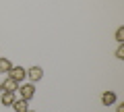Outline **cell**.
<instances>
[{
    "mask_svg": "<svg viewBox=\"0 0 124 112\" xmlns=\"http://www.w3.org/2000/svg\"><path fill=\"white\" fill-rule=\"evenodd\" d=\"M116 42H118V44L124 42V27H118V29H116Z\"/></svg>",
    "mask_w": 124,
    "mask_h": 112,
    "instance_id": "9c48e42d",
    "label": "cell"
},
{
    "mask_svg": "<svg viewBox=\"0 0 124 112\" xmlns=\"http://www.w3.org/2000/svg\"><path fill=\"white\" fill-rule=\"evenodd\" d=\"M116 58L124 60V46H122V44H120V46H118V50H116Z\"/></svg>",
    "mask_w": 124,
    "mask_h": 112,
    "instance_id": "30bf717a",
    "label": "cell"
},
{
    "mask_svg": "<svg viewBox=\"0 0 124 112\" xmlns=\"http://www.w3.org/2000/svg\"><path fill=\"white\" fill-rule=\"evenodd\" d=\"M13 67H15V64L10 62L8 58H0V73H6V75H8V71H10Z\"/></svg>",
    "mask_w": 124,
    "mask_h": 112,
    "instance_id": "ba28073f",
    "label": "cell"
},
{
    "mask_svg": "<svg viewBox=\"0 0 124 112\" xmlns=\"http://www.w3.org/2000/svg\"><path fill=\"white\" fill-rule=\"evenodd\" d=\"M15 102V94L13 91H2V95H0V104L2 106H13Z\"/></svg>",
    "mask_w": 124,
    "mask_h": 112,
    "instance_id": "52a82bcc",
    "label": "cell"
},
{
    "mask_svg": "<svg viewBox=\"0 0 124 112\" xmlns=\"http://www.w3.org/2000/svg\"><path fill=\"white\" fill-rule=\"evenodd\" d=\"M19 94H21L23 100L29 102V100L35 95V85H33V83H23V85H19Z\"/></svg>",
    "mask_w": 124,
    "mask_h": 112,
    "instance_id": "6da1fadb",
    "label": "cell"
},
{
    "mask_svg": "<svg viewBox=\"0 0 124 112\" xmlns=\"http://www.w3.org/2000/svg\"><path fill=\"white\" fill-rule=\"evenodd\" d=\"M27 112H35V110H27Z\"/></svg>",
    "mask_w": 124,
    "mask_h": 112,
    "instance_id": "7c38bea8",
    "label": "cell"
},
{
    "mask_svg": "<svg viewBox=\"0 0 124 112\" xmlns=\"http://www.w3.org/2000/svg\"><path fill=\"white\" fill-rule=\"evenodd\" d=\"M13 108H15V112H27L29 110V102H27V100H15L13 102Z\"/></svg>",
    "mask_w": 124,
    "mask_h": 112,
    "instance_id": "8992f818",
    "label": "cell"
},
{
    "mask_svg": "<svg viewBox=\"0 0 124 112\" xmlns=\"http://www.w3.org/2000/svg\"><path fill=\"white\" fill-rule=\"evenodd\" d=\"M101 104H103V106H112V104H116V94H114V91H103V94H101Z\"/></svg>",
    "mask_w": 124,
    "mask_h": 112,
    "instance_id": "5b68a950",
    "label": "cell"
},
{
    "mask_svg": "<svg viewBox=\"0 0 124 112\" xmlns=\"http://www.w3.org/2000/svg\"><path fill=\"white\" fill-rule=\"evenodd\" d=\"M0 91H2V89H0Z\"/></svg>",
    "mask_w": 124,
    "mask_h": 112,
    "instance_id": "4fadbf2b",
    "label": "cell"
},
{
    "mask_svg": "<svg viewBox=\"0 0 124 112\" xmlns=\"http://www.w3.org/2000/svg\"><path fill=\"white\" fill-rule=\"evenodd\" d=\"M27 77H29L31 81H41V77H44V71H41V67H31L29 71H27Z\"/></svg>",
    "mask_w": 124,
    "mask_h": 112,
    "instance_id": "277c9868",
    "label": "cell"
},
{
    "mask_svg": "<svg viewBox=\"0 0 124 112\" xmlns=\"http://www.w3.org/2000/svg\"><path fill=\"white\" fill-rule=\"evenodd\" d=\"M8 77H10V79H15L17 83H21V81H25V77H27V71H25L23 67H13V69L8 71Z\"/></svg>",
    "mask_w": 124,
    "mask_h": 112,
    "instance_id": "7a4b0ae2",
    "label": "cell"
},
{
    "mask_svg": "<svg viewBox=\"0 0 124 112\" xmlns=\"http://www.w3.org/2000/svg\"><path fill=\"white\" fill-rule=\"evenodd\" d=\"M0 89H2V91H13V94H15V91L19 89V83L15 79H10V77H6V79L0 83Z\"/></svg>",
    "mask_w": 124,
    "mask_h": 112,
    "instance_id": "3957f363",
    "label": "cell"
},
{
    "mask_svg": "<svg viewBox=\"0 0 124 112\" xmlns=\"http://www.w3.org/2000/svg\"><path fill=\"white\" fill-rule=\"evenodd\" d=\"M116 112H124V102L118 104V108H116Z\"/></svg>",
    "mask_w": 124,
    "mask_h": 112,
    "instance_id": "8fae6325",
    "label": "cell"
}]
</instances>
